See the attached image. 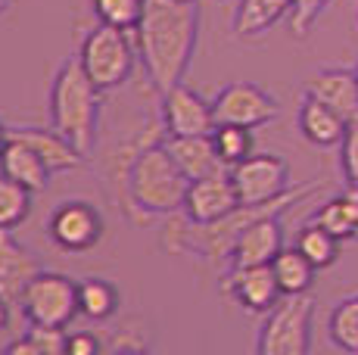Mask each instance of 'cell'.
<instances>
[{
    "label": "cell",
    "mask_w": 358,
    "mask_h": 355,
    "mask_svg": "<svg viewBox=\"0 0 358 355\" xmlns=\"http://www.w3.org/2000/svg\"><path fill=\"white\" fill-rule=\"evenodd\" d=\"M109 178L119 187L122 209L137 224L159 215H178L190 184L165 147L162 122H150L119 143Z\"/></svg>",
    "instance_id": "obj_1"
},
{
    "label": "cell",
    "mask_w": 358,
    "mask_h": 355,
    "mask_svg": "<svg viewBox=\"0 0 358 355\" xmlns=\"http://www.w3.org/2000/svg\"><path fill=\"white\" fill-rule=\"evenodd\" d=\"M137 57L156 94L181 85L199 38V0H147L143 19L137 25Z\"/></svg>",
    "instance_id": "obj_2"
},
{
    "label": "cell",
    "mask_w": 358,
    "mask_h": 355,
    "mask_svg": "<svg viewBox=\"0 0 358 355\" xmlns=\"http://www.w3.org/2000/svg\"><path fill=\"white\" fill-rule=\"evenodd\" d=\"M321 187H324L321 181H306V184H299V187L284 190V194L274 196V200L240 203L228 215L215 218V222H209V224H196V222H190V218H178V222H171L169 228H165L162 247L169 252H175V256L206 259V262H212V265L224 262V259H231V249H234V243H237V237L243 234L252 222L268 218V215H284L296 203L321 194Z\"/></svg>",
    "instance_id": "obj_3"
},
{
    "label": "cell",
    "mask_w": 358,
    "mask_h": 355,
    "mask_svg": "<svg viewBox=\"0 0 358 355\" xmlns=\"http://www.w3.org/2000/svg\"><path fill=\"white\" fill-rule=\"evenodd\" d=\"M100 87L87 78L78 57L66 59L57 69L50 87V125L69 138L85 156L94 153L100 125Z\"/></svg>",
    "instance_id": "obj_4"
},
{
    "label": "cell",
    "mask_w": 358,
    "mask_h": 355,
    "mask_svg": "<svg viewBox=\"0 0 358 355\" xmlns=\"http://www.w3.org/2000/svg\"><path fill=\"white\" fill-rule=\"evenodd\" d=\"M315 299L308 293L280 296V303L265 315L259 327V355H308L312 352Z\"/></svg>",
    "instance_id": "obj_5"
},
{
    "label": "cell",
    "mask_w": 358,
    "mask_h": 355,
    "mask_svg": "<svg viewBox=\"0 0 358 355\" xmlns=\"http://www.w3.org/2000/svg\"><path fill=\"white\" fill-rule=\"evenodd\" d=\"M78 59L85 66L87 78L100 87V91H113L122 87L134 72L137 63V44H131L128 31L113 29V25H97L94 31H87V38L81 41Z\"/></svg>",
    "instance_id": "obj_6"
},
{
    "label": "cell",
    "mask_w": 358,
    "mask_h": 355,
    "mask_svg": "<svg viewBox=\"0 0 358 355\" xmlns=\"http://www.w3.org/2000/svg\"><path fill=\"white\" fill-rule=\"evenodd\" d=\"M22 315L29 324L69 327L78 312V284L59 271H38V277L22 293Z\"/></svg>",
    "instance_id": "obj_7"
},
{
    "label": "cell",
    "mask_w": 358,
    "mask_h": 355,
    "mask_svg": "<svg viewBox=\"0 0 358 355\" xmlns=\"http://www.w3.org/2000/svg\"><path fill=\"white\" fill-rule=\"evenodd\" d=\"M212 113H215V125H240V128H262L280 115L278 97L265 91V87L252 85V81H231L212 100Z\"/></svg>",
    "instance_id": "obj_8"
},
{
    "label": "cell",
    "mask_w": 358,
    "mask_h": 355,
    "mask_svg": "<svg viewBox=\"0 0 358 355\" xmlns=\"http://www.w3.org/2000/svg\"><path fill=\"white\" fill-rule=\"evenodd\" d=\"M47 231H50V240L57 243L63 252H91L97 243L103 240V212L94 203L87 200H66L53 209L50 222H47Z\"/></svg>",
    "instance_id": "obj_9"
},
{
    "label": "cell",
    "mask_w": 358,
    "mask_h": 355,
    "mask_svg": "<svg viewBox=\"0 0 358 355\" xmlns=\"http://www.w3.org/2000/svg\"><path fill=\"white\" fill-rule=\"evenodd\" d=\"M231 181L240 203H265L290 190V166L278 153H252L231 166Z\"/></svg>",
    "instance_id": "obj_10"
},
{
    "label": "cell",
    "mask_w": 358,
    "mask_h": 355,
    "mask_svg": "<svg viewBox=\"0 0 358 355\" xmlns=\"http://www.w3.org/2000/svg\"><path fill=\"white\" fill-rule=\"evenodd\" d=\"M162 125L171 138H190V134H212L215 131V113L212 100L196 94L194 87L175 85L162 94Z\"/></svg>",
    "instance_id": "obj_11"
},
{
    "label": "cell",
    "mask_w": 358,
    "mask_h": 355,
    "mask_svg": "<svg viewBox=\"0 0 358 355\" xmlns=\"http://www.w3.org/2000/svg\"><path fill=\"white\" fill-rule=\"evenodd\" d=\"M224 296H231L240 309L250 315H268L280 303V287L271 265H250V268H231L222 284Z\"/></svg>",
    "instance_id": "obj_12"
},
{
    "label": "cell",
    "mask_w": 358,
    "mask_h": 355,
    "mask_svg": "<svg viewBox=\"0 0 358 355\" xmlns=\"http://www.w3.org/2000/svg\"><path fill=\"white\" fill-rule=\"evenodd\" d=\"M234 206H240V196H237V190H234L231 175L222 172V175L196 178V181L187 184L181 215L196 224H209V222H215V218L228 215Z\"/></svg>",
    "instance_id": "obj_13"
},
{
    "label": "cell",
    "mask_w": 358,
    "mask_h": 355,
    "mask_svg": "<svg viewBox=\"0 0 358 355\" xmlns=\"http://www.w3.org/2000/svg\"><path fill=\"white\" fill-rule=\"evenodd\" d=\"M38 271H44L38 256L25 243H19L13 231L0 228V296L10 305H19Z\"/></svg>",
    "instance_id": "obj_14"
},
{
    "label": "cell",
    "mask_w": 358,
    "mask_h": 355,
    "mask_svg": "<svg viewBox=\"0 0 358 355\" xmlns=\"http://www.w3.org/2000/svg\"><path fill=\"white\" fill-rule=\"evenodd\" d=\"M280 249H284V228H280V215H268V218L252 222L250 228L237 237L228 265H231V268L271 265L274 256H278Z\"/></svg>",
    "instance_id": "obj_15"
},
{
    "label": "cell",
    "mask_w": 358,
    "mask_h": 355,
    "mask_svg": "<svg viewBox=\"0 0 358 355\" xmlns=\"http://www.w3.org/2000/svg\"><path fill=\"white\" fill-rule=\"evenodd\" d=\"M306 97H315L321 103L343 115L352 125L358 122V72L355 69H321L306 81Z\"/></svg>",
    "instance_id": "obj_16"
},
{
    "label": "cell",
    "mask_w": 358,
    "mask_h": 355,
    "mask_svg": "<svg viewBox=\"0 0 358 355\" xmlns=\"http://www.w3.org/2000/svg\"><path fill=\"white\" fill-rule=\"evenodd\" d=\"M10 134L29 143L34 153L44 159V166L50 168L53 175H57V172H72V168H78V166H85V162H87V156L81 153V150L75 147L69 138H63V134H59L53 125L50 128L22 125V128H13Z\"/></svg>",
    "instance_id": "obj_17"
},
{
    "label": "cell",
    "mask_w": 358,
    "mask_h": 355,
    "mask_svg": "<svg viewBox=\"0 0 358 355\" xmlns=\"http://www.w3.org/2000/svg\"><path fill=\"white\" fill-rule=\"evenodd\" d=\"M165 147H169L171 159L178 162V168L187 175V181L231 172L222 162V156H218L212 134H190V138H171V134H165Z\"/></svg>",
    "instance_id": "obj_18"
},
{
    "label": "cell",
    "mask_w": 358,
    "mask_h": 355,
    "mask_svg": "<svg viewBox=\"0 0 358 355\" xmlns=\"http://www.w3.org/2000/svg\"><path fill=\"white\" fill-rule=\"evenodd\" d=\"M296 122H299L302 138L308 143H315V147H336V143H343L346 128H349V122L336 109H330L327 103H321L315 97L302 100Z\"/></svg>",
    "instance_id": "obj_19"
},
{
    "label": "cell",
    "mask_w": 358,
    "mask_h": 355,
    "mask_svg": "<svg viewBox=\"0 0 358 355\" xmlns=\"http://www.w3.org/2000/svg\"><path fill=\"white\" fill-rule=\"evenodd\" d=\"M0 172L10 175L13 181L25 184V187L31 190V194H41V190H47V184H50V168L44 166V159H41L38 153L29 147L25 140L13 138L6 140L3 153H0Z\"/></svg>",
    "instance_id": "obj_20"
},
{
    "label": "cell",
    "mask_w": 358,
    "mask_h": 355,
    "mask_svg": "<svg viewBox=\"0 0 358 355\" xmlns=\"http://www.w3.org/2000/svg\"><path fill=\"white\" fill-rule=\"evenodd\" d=\"M290 10L293 0H240L231 29L237 38H259L284 16H290Z\"/></svg>",
    "instance_id": "obj_21"
},
{
    "label": "cell",
    "mask_w": 358,
    "mask_h": 355,
    "mask_svg": "<svg viewBox=\"0 0 358 355\" xmlns=\"http://www.w3.org/2000/svg\"><path fill=\"white\" fill-rule=\"evenodd\" d=\"M312 222H318L321 228H327L330 234L340 237V240H352L358 231V187L346 184L343 194H336L334 200L321 203V206L315 209Z\"/></svg>",
    "instance_id": "obj_22"
},
{
    "label": "cell",
    "mask_w": 358,
    "mask_h": 355,
    "mask_svg": "<svg viewBox=\"0 0 358 355\" xmlns=\"http://www.w3.org/2000/svg\"><path fill=\"white\" fill-rule=\"evenodd\" d=\"M271 271L274 277H278V287L284 296H293V293H308L315 284V275H318V268H315L312 262H308L306 256H302L296 247H284L274 256L271 262Z\"/></svg>",
    "instance_id": "obj_23"
},
{
    "label": "cell",
    "mask_w": 358,
    "mask_h": 355,
    "mask_svg": "<svg viewBox=\"0 0 358 355\" xmlns=\"http://www.w3.org/2000/svg\"><path fill=\"white\" fill-rule=\"evenodd\" d=\"M122 293L109 277H85L78 284V312L91 321H109L119 312Z\"/></svg>",
    "instance_id": "obj_24"
},
{
    "label": "cell",
    "mask_w": 358,
    "mask_h": 355,
    "mask_svg": "<svg viewBox=\"0 0 358 355\" xmlns=\"http://www.w3.org/2000/svg\"><path fill=\"white\" fill-rule=\"evenodd\" d=\"M340 237H334L327 228H321L318 222L308 218V224L299 228V237H296V249L315 265V268H330V265L340 259Z\"/></svg>",
    "instance_id": "obj_25"
},
{
    "label": "cell",
    "mask_w": 358,
    "mask_h": 355,
    "mask_svg": "<svg viewBox=\"0 0 358 355\" xmlns=\"http://www.w3.org/2000/svg\"><path fill=\"white\" fill-rule=\"evenodd\" d=\"M66 327H44L29 324L22 337L10 340L3 346L6 355H63L66 352Z\"/></svg>",
    "instance_id": "obj_26"
},
{
    "label": "cell",
    "mask_w": 358,
    "mask_h": 355,
    "mask_svg": "<svg viewBox=\"0 0 358 355\" xmlns=\"http://www.w3.org/2000/svg\"><path fill=\"white\" fill-rule=\"evenodd\" d=\"M330 343L343 352H358V293L346 296L334 305L327 321Z\"/></svg>",
    "instance_id": "obj_27"
},
{
    "label": "cell",
    "mask_w": 358,
    "mask_h": 355,
    "mask_svg": "<svg viewBox=\"0 0 358 355\" xmlns=\"http://www.w3.org/2000/svg\"><path fill=\"white\" fill-rule=\"evenodd\" d=\"M31 212V190L0 172V228L13 231Z\"/></svg>",
    "instance_id": "obj_28"
},
{
    "label": "cell",
    "mask_w": 358,
    "mask_h": 355,
    "mask_svg": "<svg viewBox=\"0 0 358 355\" xmlns=\"http://www.w3.org/2000/svg\"><path fill=\"white\" fill-rule=\"evenodd\" d=\"M212 143H215L218 156L224 166H237L246 156L256 153V140H252V128H240V125H215L212 131Z\"/></svg>",
    "instance_id": "obj_29"
},
{
    "label": "cell",
    "mask_w": 358,
    "mask_h": 355,
    "mask_svg": "<svg viewBox=\"0 0 358 355\" xmlns=\"http://www.w3.org/2000/svg\"><path fill=\"white\" fill-rule=\"evenodd\" d=\"M94 13L103 25H113L122 31H134L143 19V6L147 0H91Z\"/></svg>",
    "instance_id": "obj_30"
},
{
    "label": "cell",
    "mask_w": 358,
    "mask_h": 355,
    "mask_svg": "<svg viewBox=\"0 0 358 355\" xmlns=\"http://www.w3.org/2000/svg\"><path fill=\"white\" fill-rule=\"evenodd\" d=\"M147 327H143L141 318H128L122 321L119 327H113V331L106 333V340H103V352L115 355V352H150V340H147Z\"/></svg>",
    "instance_id": "obj_31"
},
{
    "label": "cell",
    "mask_w": 358,
    "mask_h": 355,
    "mask_svg": "<svg viewBox=\"0 0 358 355\" xmlns=\"http://www.w3.org/2000/svg\"><path fill=\"white\" fill-rule=\"evenodd\" d=\"M330 6V0H293L290 10V35L293 38H308V31L315 29V22L321 19Z\"/></svg>",
    "instance_id": "obj_32"
},
{
    "label": "cell",
    "mask_w": 358,
    "mask_h": 355,
    "mask_svg": "<svg viewBox=\"0 0 358 355\" xmlns=\"http://www.w3.org/2000/svg\"><path fill=\"white\" fill-rule=\"evenodd\" d=\"M340 162H343V175H346V184L358 187V122L346 128V138L340 143Z\"/></svg>",
    "instance_id": "obj_33"
},
{
    "label": "cell",
    "mask_w": 358,
    "mask_h": 355,
    "mask_svg": "<svg viewBox=\"0 0 358 355\" xmlns=\"http://www.w3.org/2000/svg\"><path fill=\"white\" fill-rule=\"evenodd\" d=\"M66 352L69 355H97V352H103V340H97L94 333H87V331L69 333L66 337Z\"/></svg>",
    "instance_id": "obj_34"
},
{
    "label": "cell",
    "mask_w": 358,
    "mask_h": 355,
    "mask_svg": "<svg viewBox=\"0 0 358 355\" xmlns=\"http://www.w3.org/2000/svg\"><path fill=\"white\" fill-rule=\"evenodd\" d=\"M10 312H13V305L6 303L3 296H0V333H3L6 327H10Z\"/></svg>",
    "instance_id": "obj_35"
},
{
    "label": "cell",
    "mask_w": 358,
    "mask_h": 355,
    "mask_svg": "<svg viewBox=\"0 0 358 355\" xmlns=\"http://www.w3.org/2000/svg\"><path fill=\"white\" fill-rule=\"evenodd\" d=\"M6 140H10V131H6V125H3V122H0V153H3Z\"/></svg>",
    "instance_id": "obj_36"
},
{
    "label": "cell",
    "mask_w": 358,
    "mask_h": 355,
    "mask_svg": "<svg viewBox=\"0 0 358 355\" xmlns=\"http://www.w3.org/2000/svg\"><path fill=\"white\" fill-rule=\"evenodd\" d=\"M6 10H10V0H0V16H3Z\"/></svg>",
    "instance_id": "obj_37"
},
{
    "label": "cell",
    "mask_w": 358,
    "mask_h": 355,
    "mask_svg": "<svg viewBox=\"0 0 358 355\" xmlns=\"http://www.w3.org/2000/svg\"><path fill=\"white\" fill-rule=\"evenodd\" d=\"M181 3H196V0H181Z\"/></svg>",
    "instance_id": "obj_38"
},
{
    "label": "cell",
    "mask_w": 358,
    "mask_h": 355,
    "mask_svg": "<svg viewBox=\"0 0 358 355\" xmlns=\"http://www.w3.org/2000/svg\"><path fill=\"white\" fill-rule=\"evenodd\" d=\"M352 240H358V231H355V237H352Z\"/></svg>",
    "instance_id": "obj_39"
},
{
    "label": "cell",
    "mask_w": 358,
    "mask_h": 355,
    "mask_svg": "<svg viewBox=\"0 0 358 355\" xmlns=\"http://www.w3.org/2000/svg\"><path fill=\"white\" fill-rule=\"evenodd\" d=\"M355 72H358V66H355Z\"/></svg>",
    "instance_id": "obj_40"
}]
</instances>
